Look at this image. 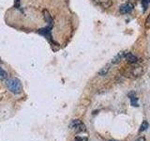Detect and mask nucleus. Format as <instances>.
<instances>
[{
    "instance_id": "nucleus-1",
    "label": "nucleus",
    "mask_w": 150,
    "mask_h": 141,
    "mask_svg": "<svg viewBox=\"0 0 150 141\" xmlns=\"http://www.w3.org/2000/svg\"><path fill=\"white\" fill-rule=\"evenodd\" d=\"M7 87L8 89L11 90L12 93L14 94H19L21 93L23 87H22V83L18 78H11L7 81Z\"/></svg>"
},
{
    "instance_id": "nucleus-2",
    "label": "nucleus",
    "mask_w": 150,
    "mask_h": 141,
    "mask_svg": "<svg viewBox=\"0 0 150 141\" xmlns=\"http://www.w3.org/2000/svg\"><path fill=\"white\" fill-rule=\"evenodd\" d=\"M52 28H53L52 26H46V28H40V29L38 30V33L45 37V38H46L47 40H48V41H49L51 43H53L54 45H58V43L54 42V41H53L52 34H51V32H52Z\"/></svg>"
},
{
    "instance_id": "nucleus-3",
    "label": "nucleus",
    "mask_w": 150,
    "mask_h": 141,
    "mask_svg": "<svg viewBox=\"0 0 150 141\" xmlns=\"http://www.w3.org/2000/svg\"><path fill=\"white\" fill-rule=\"evenodd\" d=\"M70 128L71 130L75 131V132H77V133L84 132V131H86V126H84V124L80 120H72L71 123L70 124Z\"/></svg>"
},
{
    "instance_id": "nucleus-4",
    "label": "nucleus",
    "mask_w": 150,
    "mask_h": 141,
    "mask_svg": "<svg viewBox=\"0 0 150 141\" xmlns=\"http://www.w3.org/2000/svg\"><path fill=\"white\" fill-rule=\"evenodd\" d=\"M133 9V5L131 3H125V4L121 5L120 8H119V11L122 14H128V13H131Z\"/></svg>"
},
{
    "instance_id": "nucleus-5",
    "label": "nucleus",
    "mask_w": 150,
    "mask_h": 141,
    "mask_svg": "<svg viewBox=\"0 0 150 141\" xmlns=\"http://www.w3.org/2000/svg\"><path fill=\"white\" fill-rule=\"evenodd\" d=\"M92 2L103 9H108L112 5V0H92Z\"/></svg>"
},
{
    "instance_id": "nucleus-6",
    "label": "nucleus",
    "mask_w": 150,
    "mask_h": 141,
    "mask_svg": "<svg viewBox=\"0 0 150 141\" xmlns=\"http://www.w3.org/2000/svg\"><path fill=\"white\" fill-rule=\"evenodd\" d=\"M125 59L127 60V62L129 63V64H135V63H137L138 61L137 56H134L133 54L131 52H127V54H126L125 56Z\"/></svg>"
},
{
    "instance_id": "nucleus-7",
    "label": "nucleus",
    "mask_w": 150,
    "mask_h": 141,
    "mask_svg": "<svg viewBox=\"0 0 150 141\" xmlns=\"http://www.w3.org/2000/svg\"><path fill=\"white\" fill-rule=\"evenodd\" d=\"M126 54H127V51H123V52L118 53L117 55L112 59V64H117V63H119L121 61V59H123L125 58Z\"/></svg>"
},
{
    "instance_id": "nucleus-8",
    "label": "nucleus",
    "mask_w": 150,
    "mask_h": 141,
    "mask_svg": "<svg viewBox=\"0 0 150 141\" xmlns=\"http://www.w3.org/2000/svg\"><path fill=\"white\" fill-rule=\"evenodd\" d=\"M43 17L45 19V21L48 23L49 26H54V20L52 18V16H51L50 12L47 11V9H44L43 11Z\"/></svg>"
},
{
    "instance_id": "nucleus-9",
    "label": "nucleus",
    "mask_w": 150,
    "mask_h": 141,
    "mask_svg": "<svg viewBox=\"0 0 150 141\" xmlns=\"http://www.w3.org/2000/svg\"><path fill=\"white\" fill-rule=\"evenodd\" d=\"M129 100H131V103L132 106H136L138 107L139 106V103H138V98L135 96V93L134 92H131L129 94Z\"/></svg>"
},
{
    "instance_id": "nucleus-10",
    "label": "nucleus",
    "mask_w": 150,
    "mask_h": 141,
    "mask_svg": "<svg viewBox=\"0 0 150 141\" xmlns=\"http://www.w3.org/2000/svg\"><path fill=\"white\" fill-rule=\"evenodd\" d=\"M144 72H145V70L143 69V67H137V68H134L131 70V73L134 76H140L142 73H144Z\"/></svg>"
},
{
    "instance_id": "nucleus-11",
    "label": "nucleus",
    "mask_w": 150,
    "mask_h": 141,
    "mask_svg": "<svg viewBox=\"0 0 150 141\" xmlns=\"http://www.w3.org/2000/svg\"><path fill=\"white\" fill-rule=\"evenodd\" d=\"M109 70H110V66L107 65V66H105L103 67L100 72H98V75H100V76H104V75H107V73L109 72Z\"/></svg>"
},
{
    "instance_id": "nucleus-12",
    "label": "nucleus",
    "mask_w": 150,
    "mask_h": 141,
    "mask_svg": "<svg viewBox=\"0 0 150 141\" xmlns=\"http://www.w3.org/2000/svg\"><path fill=\"white\" fill-rule=\"evenodd\" d=\"M8 77V73L6 70H4L2 68H0V80H5Z\"/></svg>"
},
{
    "instance_id": "nucleus-13",
    "label": "nucleus",
    "mask_w": 150,
    "mask_h": 141,
    "mask_svg": "<svg viewBox=\"0 0 150 141\" xmlns=\"http://www.w3.org/2000/svg\"><path fill=\"white\" fill-rule=\"evenodd\" d=\"M147 128H148V122H146V120H144L141 127H140V132H144V131H145Z\"/></svg>"
},
{
    "instance_id": "nucleus-14",
    "label": "nucleus",
    "mask_w": 150,
    "mask_h": 141,
    "mask_svg": "<svg viewBox=\"0 0 150 141\" xmlns=\"http://www.w3.org/2000/svg\"><path fill=\"white\" fill-rule=\"evenodd\" d=\"M149 3H150V0H142V5H143V8H144V11H146Z\"/></svg>"
},
{
    "instance_id": "nucleus-15",
    "label": "nucleus",
    "mask_w": 150,
    "mask_h": 141,
    "mask_svg": "<svg viewBox=\"0 0 150 141\" xmlns=\"http://www.w3.org/2000/svg\"><path fill=\"white\" fill-rule=\"evenodd\" d=\"M145 26L146 29H150V14L146 17L145 22Z\"/></svg>"
},
{
    "instance_id": "nucleus-16",
    "label": "nucleus",
    "mask_w": 150,
    "mask_h": 141,
    "mask_svg": "<svg viewBox=\"0 0 150 141\" xmlns=\"http://www.w3.org/2000/svg\"><path fill=\"white\" fill-rule=\"evenodd\" d=\"M76 141H87V137H83V136H77Z\"/></svg>"
},
{
    "instance_id": "nucleus-17",
    "label": "nucleus",
    "mask_w": 150,
    "mask_h": 141,
    "mask_svg": "<svg viewBox=\"0 0 150 141\" xmlns=\"http://www.w3.org/2000/svg\"><path fill=\"white\" fill-rule=\"evenodd\" d=\"M20 3H21V2H20V0H15V1H14V7L16 9L20 8Z\"/></svg>"
},
{
    "instance_id": "nucleus-18",
    "label": "nucleus",
    "mask_w": 150,
    "mask_h": 141,
    "mask_svg": "<svg viewBox=\"0 0 150 141\" xmlns=\"http://www.w3.org/2000/svg\"><path fill=\"white\" fill-rule=\"evenodd\" d=\"M135 141H145V137H140V138L136 139Z\"/></svg>"
},
{
    "instance_id": "nucleus-19",
    "label": "nucleus",
    "mask_w": 150,
    "mask_h": 141,
    "mask_svg": "<svg viewBox=\"0 0 150 141\" xmlns=\"http://www.w3.org/2000/svg\"><path fill=\"white\" fill-rule=\"evenodd\" d=\"M109 141H115V140H109Z\"/></svg>"
}]
</instances>
